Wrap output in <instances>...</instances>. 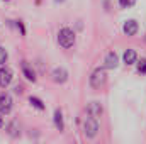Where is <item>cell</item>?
Instances as JSON below:
<instances>
[{
  "label": "cell",
  "mask_w": 146,
  "mask_h": 144,
  "mask_svg": "<svg viewBox=\"0 0 146 144\" xmlns=\"http://www.w3.org/2000/svg\"><path fill=\"white\" fill-rule=\"evenodd\" d=\"M56 41H58V44L63 49H70V48H73V44L76 42V34L70 27H61L58 31V34H56Z\"/></svg>",
  "instance_id": "obj_1"
},
{
  "label": "cell",
  "mask_w": 146,
  "mask_h": 144,
  "mask_svg": "<svg viewBox=\"0 0 146 144\" xmlns=\"http://www.w3.org/2000/svg\"><path fill=\"white\" fill-rule=\"evenodd\" d=\"M106 81H107V68H106V66H97V68L92 71L90 78H88L90 87L95 88V90L102 88V87L106 85Z\"/></svg>",
  "instance_id": "obj_2"
},
{
  "label": "cell",
  "mask_w": 146,
  "mask_h": 144,
  "mask_svg": "<svg viewBox=\"0 0 146 144\" xmlns=\"http://www.w3.org/2000/svg\"><path fill=\"white\" fill-rule=\"evenodd\" d=\"M97 134H99V122L95 117L87 114V117L83 119V136L87 139H94Z\"/></svg>",
  "instance_id": "obj_3"
},
{
  "label": "cell",
  "mask_w": 146,
  "mask_h": 144,
  "mask_svg": "<svg viewBox=\"0 0 146 144\" xmlns=\"http://www.w3.org/2000/svg\"><path fill=\"white\" fill-rule=\"evenodd\" d=\"M12 107H14L12 95L9 92H2L0 93V114L2 115H9L12 112Z\"/></svg>",
  "instance_id": "obj_4"
},
{
  "label": "cell",
  "mask_w": 146,
  "mask_h": 144,
  "mask_svg": "<svg viewBox=\"0 0 146 144\" xmlns=\"http://www.w3.org/2000/svg\"><path fill=\"white\" fill-rule=\"evenodd\" d=\"M12 80H14V71L9 68V66H0V88H7L10 83H12Z\"/></svg>",
  "instance_id": "obj_5"
},
{
  "label": "cell",
  "mask_w": 146,
  "mask_h": 144,
  "mask_svg": "<svg viewBox=\"0 0 146 144\" xmlns=\"http://www.w3.org/2000/svg\"><path fill=\"white\" fill-rule=\"evenodd\" d=\"M68 71L63 68V66H56L53 71H51V80L56 83V85H63V83H66L68 81Z\"/></svg>",
  "instance_id": "obj_6"
},
{
  "label": "cell",
  "mask_w": 146,
  "mask_h": 144,
  "mask_svg": "<svg viewBox=\"0 0 146 144\" xmlns=\"http://www.w3.org/2000/svg\"><path fill=\"white\" fill-rule=\"evenodd\" d=\"M138 31H139V24H138L136 19H129L122 24V32L127 37H134L138 34Z\"/></svg>",
  "instance_id": "obj_7"
},
{
  "label": "cell",
  "mask_w": 146,
  "mask_h": 144,
  "mask_svg": "<svg viewBox=\"0 0 146 144\" xmlns=\"http://www.w3.org/2000/svg\"><path fill=\"white\" fill-rule=\"evenodd\" d=\"M85 110H87V114H88V115H92V117H95V119L102 117V114H104V107H102V104H100V102H97V100L88 102V105H87Z\"/></svg>",
  "instance_id": "obj_8"
},
{
  "label": "cell",
  "mask_w": 146,
  "mask_h": 144,
  "mask_svg": "<svg viewBox=\"0 0 146 144\" xmlns=\"http://www.w3.org/2000/svg\"><path fill=\"white\" fill-rule=\"evenodd\" d=\"M104 66H106L107 70H115V68L119 66V56H117L115 51H109V53L106 54V58H104Z\"/></svg>",
  "instance_id": "obj_9"
},
{
  "label": "cell",
  "mask_w": 146,
  "mask_h": 144,
  "mask_svg": "<svg viewBox=\"0 0 146 144\" xmlns=\"http://www.w3.org/2000/svg\"><path fill=\"white\" fill-rule=\"evenodd\" d=\"M21 70H22V75L26 76L27 81H31V83H36L37 81L36 71H34V68H33L27 61H22V63H21Z\"/></svg>",
  "instance_id": "obj_10"
},
{
  "label": "cell",
  "mask_w": 146,
  "mask_h": 144,
  "mask_svg": "<svg viewBox=\"0 0 146 144\" xmlns=\"http://www.w3.org/2000/svg\"><path fill=\"white\" fill-rule=\"evenodd\" d=\"M53 124L56 127V131L63 132L65 131V117H63V110L60 107L54 108V114H53Z\"/></svg>",
  "instance_id": "obj_11"
},
{
  "label": "cell",
  "mask_w": 146,
  "mask_h": 144,
  "mask_svg": "<svg viewBox=\"0 0 146 144\" xmlns=\"http://www.w3.org/2000/svg\"><path fill=\"white\" fill-rule=\"evenodd\" d=\"M122 63H124L126 66L136 65V63H138V53H136V49H133V48L126 49L124 54H122Z\"/></svg>",
  "instance_id": "obj_12"
},
{
  "label": "cell",
  "mask_w": 146,
  "mask_h": 144,
  "mask_svg": "<svg viewBox=\"0 0 146 144\" xmlns=\"http://www.w3.org/2000/svg\"><path fill=\"white\" fill-rule=\"evenodd\" d=\"M7 134H9L10 137H14V139L21 136V126H19V122H17L15 119L7 124Z\"/></svg>",
  "instance_id": "obj_13"
},
{
  "label": "cell",
  "mask_w": 146,
  "mask_h": 144,
  "mask_svg": "<svg viewBox=\"0 0 146 144\" xmlns=\"http://www.w3.org/2000/svg\"><path fill=\"white\" fill-rule=\"evenodd\" d=\"M27 100H29V104H31L33 107L36 108V110H39V112H42V110L46 108V104H44V102H42L39 97H34V95H31Z\"/></svg>",
  "instance_id": "obj_14"
},
{
  "label": "cell",
  "mask_w": 146,
  "mask_h": 144,
  "mask_svg": "<svg viewBox=\"0 0 146 144\" xmlns=\"http://www.w3.org/2000/svg\"><path fill=\"white\" fill-rule=\"evenodd\" d=\"M136 71L139 73L141 76H146V58H141L136 63Z\"/></svg>",
  "instance_id": "obj_15"
},
{
  "label": "cell",
  "mask_w": 146,
  "mask_h": 144,
  "mask_svg": "<svg viewBox=\"0 0 146 144\" xmlns=\"http://www.w3.org/2000/svg\"><path fill=\"white\" fill-rule=\"evenodd\" d=\"M7 59H9V53L3 46H0V66H3L7 63Z\"/></svg>",
  "instance_id": "obj_16"
},
{
  "label": "cell",
  "mask_w": 146,
  "mask_h": 144,
  "mask_svg": "<svg viewBox=\"0 0 146 144\" xmlns=\"http://www.w3.org/2000/svg\"><path fill=\"white\" fill-rule=\"evenodd\" d=\"M136 3V0H119V7L121 9H131Z\"/></svg>",
  "instance_id": "obj_17"
},
{
  "label": "cell",
  "mask_w": 146,
  "mask_h": 144,
  "mask_svg": "<svg viewBox=\"0 0 146 144\" xmlns=\"http://www.w3.org/2000/svg\"><path fill=\"white\" fill-rule=\"evenodd\" d=\"M14 93H15V95H22V93H24V87H22V85H15V87H14Z\"/></svg>",
  "instance_id": "obj_18"
},
{
  "label": "cell",
  "mask_w": 146,
  "mask_h": 144,
  "mask_svg": "<svg viewBox=\"0 0 146 144\" xmlns=\"http://www.w3.org/2000/svg\"><path fill=\"white\" fill-rule=\"evenodd\" d=\"M17 29H21V34L26 36V29H24V24H22L21 20H17Z\"/></svg>",
  "instance_id": "obj_19"
},
{
  "label": "cell",
  "mask_w": 146,
  "mask_h": 144,
  "mask_svg": "<svg viewBox=\"0 0 146 144\" xmlns=\"http://www.w3.org/2000/svg\"><path fill=\"white\" fill-rule=\"evenodd\" d=\"M3 124H5V122H3V117H2V114H0V129L3 127Z\"/></svg>",
  "instance_id": "obj_20"
},
{
  "label": "cell",
  "mask_w": 146,
  "mask_h": 144,
  "mask_svg": "<svg viewBox=\"0 0 146 144\" xmlns=\"http://www.w3.org/2000/svg\"><path fill=\"white\" fill-rule=\"evenodd\" d=\"M56 2H63V0H56Z\"/></svg>",
  "instance_id": "obj_21"
},
{
  "label": "cell",
  "mask_w": 146,
  "mask_h": 144,
  "mask_svg": "<svg viewBox=\"0 0 146 144\" xmlns=\"http://www.w3.org/2000/svg\"><path fill=\"white\" fill-rule=\"evenodd\" d=\"M39 2H41V0H37V3H39Z\"/></svg>",
  "instance_id": "obj_22"
}]
</instances>
